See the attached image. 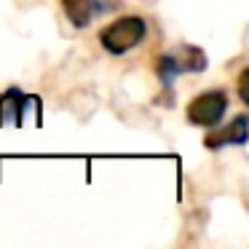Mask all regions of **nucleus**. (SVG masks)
I'll list each match as a JSON object with an SVG mask.
<instances>
[{"label":"nucleus","mask_w":249,"mask_h":249,"mask_svg":"<svg viewBox=\"0 0 249 249\" xmlns=\"http://www.w3.org/2000/svg\"><path fill=\"white\" fill-rule=\"evenodd\" d=\"M145 35H147V22L142 17H121L99 33V43L107 54L124 56L131 49H137L145 40Z\"/></svg>","instance_id":"obj_1"},{"label":"nucleus","mask_w":249,"mask_h":249,"mask_svg":"<svg viewBox=\"0 0 249 249\" xmlns=\"http://www.w3.org/2000/svg\"><path fill=\"white\" fill-rule=\"evenodd\" d=\"M110 6H113L110 0H62V8H65L67 19H70V24L75 30L89 27L91 19L97 17V14L107 11Z\"/></svg>","instance_id":"obj_3"},{"label":"nucleus","mask_w":249,"mask_h":249,"mask_svg":"<svg viewBox=\"0 0 249 249\" xmlns=\"http://www.w3.org/2000/svg\"><path fill=\"white\" fill-rule=\"evenodd\" d=\"M174 59L179 65V72H204L206 70V54L196 46H179L177 51H172Z\"/></svg>","instance_id":"obj_6"},{"label":"nucleus","mask_w":249,"mask_h":249,"mask_svg":"<svg viewBox=\"0 0 249 249\" xmlns=\"http://www.w3.org/2000/svg\"><path fill=\"white\" fill-rule=\"evenodd\" d=\"M247 140H249L247 115H236L228 129H222V131H217V134L206 137V147H212V150L225 147V145H238V147H241V145H247Z\"/></svg>","instance_id":"obj_5"},{"label":"nucleus","mask_w":249,"mask_h":249,"mask_svg":"<svg viewBox=\"0 0 249 249\" xmlns=\"http://www.w3.org/2000/svg\"><path fill=\"white\" fill-rule=\"evenodd\" d=\"M156 72H158V81H161L166 89L174 83V78L179 75V65H177V59H174L172 51H169V54H161V56H158Z\"/></svg>","instance_id":"obj_7"},{"label":"nucleus","mask_w":249,"mask_h":249,"mask_svg":"<svg viewBox=\"0 0 249 249\" xmlns=\"http://www.w3.org/2000/svg\"><path fill=\"white\" fill-rule=\"evenodd\" d=\"M225 113H228V94L222 89H212V91L198 94L188 105V121L193 126H204V129L220 126Z\"/></svg>","instance_id":"obj_2"},{"label":"nucleus","mask_w":249,"mask_h":249,"mask_svg":"<svg viewBox=\"0 0 249 249\" xmlns=\"http://www.w3.org/2000/svg\"><path fill=\"white\" fill-rule=\"evenodd\" d=\"M35 97H27L22 94L19 89H8L6 94H0V126H8V124H22L24 118V110L33 105Z\"/></svg>","instance_id":"obj_4"},{"label":"nucleus","mask_w":249,"mask_h":249,"mask_svg":"<svg viewBox=\"0 0 249 249\" xmlns=\"http://www.w3.org/2000/svg\"><path fill=\"white\" fill-rule=\"evenodd\" d=\"M247 81H249V70H241V75H238V97H241V102H249Z\"/></svg>","instance_id":"obj_8"}]
</instances>
